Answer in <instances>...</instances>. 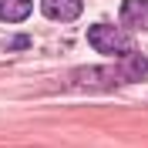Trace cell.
<instances>
[{"mask_svg": "<svg viewBox=\"0 0 148 148\" xmlns=\"http://www.w3.org/2000/svg\"><path fill=\"white\" fill-rule=\"evenodd\" d=\"M88 40H91V47H98L101 54H118V57L131 54V47H135L125 30L111 27V24H94V27L88 30Z\"/></svg>", "mask_w": 148, "mask_h": 148, "instance_id": "6da1fadb", "label": "cell"}, {"mask_svg": "<svg viewBox=\"0 0 148 148\" xmlns=\"http://www.w3.org/2000/svg\"><path fill=\"white\" fill-rule=\"evenodd\" d=\"M121 24L131 30H148V0H125L121 3Z\"/></svg>", "mask_w": 148, "mask_h": 148, "instance_id": "7a4b0ae2", "label": "cell"}, {"mask_svg": "<svg viewBox=\"0 0 148 148\" xmlns=\"http://www.w3.org/2000/svg\"><path fill=\"white\" fill-rule=\"evenodd\" d=\"M40 10L51 20H74L81 14V0H40Z\"/></svg>", "mask_w": 148, "mask_h": 148, "instance_id": "3957f363", "label": "cell"}, {"mask_svg": "<svg viewBox=\"0 0 148 148\" xmlns=\"http://www.w3.org/2000/svg\"><path fill=\"white\" fill-rule=\"evenodd\" d=\"M121 77V81H148V61L138 54H125V61L118 64V71H114Z\"/></svg>", "mask_w": 148, "mask_h": 148, "instance_id": "277c9868", "label": "cell"}, {"mask_svg": "<svg viewBox=\"0 0 148 148\" xmlns=\"http://www.w3.org/2000/svg\"><path fill=\"white\" fill-rule=\"evenodd\" d=\"M34 0H0V20H24Z\"/></svg>", "mask_w": 148, "mask_h": 148, "instance_id": "5b68a950", "label": "cell"}]
</instances>
